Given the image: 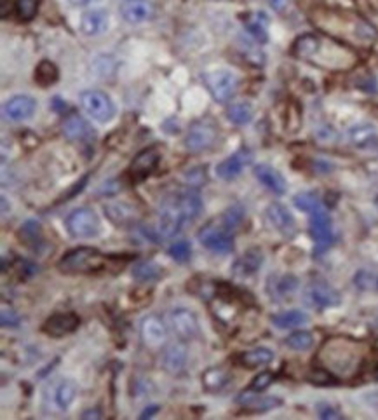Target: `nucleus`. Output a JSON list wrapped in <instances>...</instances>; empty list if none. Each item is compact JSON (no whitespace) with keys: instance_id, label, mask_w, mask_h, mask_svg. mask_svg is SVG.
Listing matches in <instances>:
<instances>
[{"instance_id":"1","label":"nucleus","mask_w":378,"mask_h":420,"mask_svg":"<svg viewBox=\"0 0 378 420\" xmlns=\"http://www.w3.org/2000/svg\"><path fill=\"white\" fill-rule=\"evenodd\" d=\"M291 56L328 72H347L358 65L359 58L347 44L317 34H303L293 42Z\"/></svg>"},{"instance_id":"2","label":"nucleus","mask_w":378,"mask_h":420,"mask_svg":"<svg viewBox=\"0 0 378 420\" xmlns=\"http://www.w3.org/2000/svg\"><path fill=\"white\" fill-rule=\"evenodd\" d=\"M312 23L329 37L344 44L372 46L378 34L377 28L365 18L340 9H317L310 16Z\"/></svg>"},{"instance_id":"3","label":"nucleus","mask_w":378,"mask_h":420,"mask_svg":"<svg viewBox=\"0 0 378 420\" xmlns=\"http://www.w3.org/2000/svg\"><path fill=\"white\" fill-rule=\"evenodd\" d=\"M366 349L361 342L347 337L328 338L317 354V361L325 371L340 378L358 375L365 361Z\"/></svg>"},{"instance_id":"4","label":"nucleus","mask_w":378,"mask_h":420,"mask_svg":"<svg viewBox=\"0 0 378 420\" xmlns=\"http://www.w3.org/2000/svg\"><path fill=\"white\" fill-rule=\"evenodd\" d=\"M106 258L94 248H75L60 260L58 267L65 274H89L105 267Z\"/></svg>"},{"instance_id":"5","label":"nucleus","mask_w":378,"mask_h":420,"mask_svg":"<svg viewBox=\"0 0 378 420\" xmlns=\"http://www.w3.org/2000/svg\"><path fill=\"white\" fill-rule=\"evenodd\" d=\"M307 213H309L310 217V236L315 243V251L321 255L322 251L328 250L333 243L332 218H329V213L326 211V208L322 206L321 201H319L315 206H312Z\"/></svg>"},{"instance_id":"6","label":"nucleus","mask_w":378,"mask_h":420,"mask_svg":"<svg viewBox=\"0 0 378 420\" xmlns=\"http://www.w3.org/2000/svg\"><path fill=\"white\" fill-rule=\"evenodd\" d=\"M204 84L218 103H227L236 94L239 79L229 70H215L204 75Z\"/></svg>"},{"instance_id":"7","label":"nucleus","mask_w":378,"mask_h":420,"mask_svg":"<svg viewBox=\"0 0 378 420\" xmlns=\"http://www.w3.org/2000/svg\"><path fill=\"white\" fill-rule=\"evenodd\" d=\"M80 105L98 122H110L115 115V107H113L108 94H105L103 91H84L80 94Z\"/></svg>"},{"instance_id":"8","label":"nucleus","mask_w":378,"mask_h":420,"mask_svg":"<svg viewBox=\"0 0 378 420\" xmlns=\"http://www.w3.org/2000/svg\"><path fill=\"white\" fill-rule=\"evenodd\" d=\"M187 217L183 213L182 206L178 203V197H170L163 203L159 210V227L163 236L175 237L176 234L182 232V229L185 227Z\"/></svg>"},{"instance_id":"9","label":"nucleus","mask_w":378,"mask_h":420,"mask_svg":"<svg viewBox=\"0 0 378 420\" xmlns=\"http://www.w3.org/2000/svg\"><path fill=\"white\" fill-rule=\"evenodd\" d=\"M67 230L73 237H94L100 232L98 215L89 208H79L67 218Z\"/></svg>"},{"instance_id":"10","label":"nucleus","mask_w":378,"mask_h":420,"mask_svg":"<svg viewBox=\"0 0 378 420\" xmlns=\"http://www.w3.org/2000/svg\"><path fill=\"white\" fill-rule=\"evenodd\" d=\"M199 241L208 248V250L215 251V253L227 255L234 250L232 232H230L229 229L223 227L220 222H216V224H208L206 227L201 229Z\"/></svg>"},{"instance_id":"11","label":"nucleus","mask_w":378,"mask_h":420,"mask_svg":"<svg viewBox=\"0 0 378 420\" xmlns=\"http://www.w3.org/2000/svg\"><path fill=\"white\" fill-rule=\"evenodd\" d=\"M170 319V326L172 333L179 338V341H192L199 335V321H197L196 314L189 309H172L168 316Z\"/></svg>"},{"instance_id":"12","label":"nucleus","mask_w":378,"mask_h":420,"mask_svg":"<svg viewBox=\"0 0 378 420\" xmlns=\"http://www.w3.org/2000/svg\"><path fill=\"white\" fill-rule=\"evenodd\" d=\"M218 138V131L211 122H197L187 133L185 145L190 152H203L213 147Z\"/></svg>"},{"instance_id":"13","label":"nucleus","mask_w":378,"mask_h":420,"mask_svg":"<svg viewBox=\"0 0 378 420\" xmlns=\"http://www.w3.org/2000/svg\"><path fill=\"white\" fill-rule=\"evenodd\" d=\"M305 300L309 302L312 307L317 309H328V307H335L340 304V293L333 286H329L328 283L322 281H314L307 286L305 290Z\"/></svg>"},{"instance_id":"14","label":"nucleus","mask_w":378,"mask_h":420,"mask_svg":"<svg viewBox=\"0 0 378 420\" xmlns=\"http://www.w3.org/2000/svg\"><path fill=\"white\" fill-rule=\"evenodd\" d=\"M139 333H141L143 344L150 347V349H160L168 337L166 324H164V321L160 319L159 316H156V314L146 316L145 319L141 321Z\"/></svg>"},{"instance_id":"15","label":"nucleus","mask_w":378,"mask_h":420,"mask_svg":"<svg viewBox=\"0 0 378 420\" xmlns=\"http://www.w3.org/2000/svg\"><path fill=\"white\" fill-rule=\"evenodd\" d=\"M265 217L269 224L281 232L284 237H293L296 234V222L293 215L289 213L288 208L279 203H272L265 211Z\"/></svg>"},{"instance_id":"16","label":"nucleus","mask_w":378,"mask_h":420,"mask_svg":"<svg viewBox=\"0 0 378 420\" xmlns=\"http://www.w3.org/2000/svg\"><path fill=\"white\" fill-rule=\"evenodd\" d=\"M153 13V4L150 0H124L120 6V14L127 23H145V21L152 20Z\"/></svg>"},{"instance_id":"17","label":"nucleus","mask_w":378,"mask_h":420,"mask_svg":"<svg viewBox=\"0 0 378 420\" xmlns=\"http://www.w3.org/2000/svg\"><path fill=\"white\" fill-rule=\"evenodd\" d=\"M37 103L34 98L30 96H14L4 105V115L9 120H14V122H21V120L30 119L32 115L35 114Z\"/></svg>"},{"instance_id":"18","label":"nucleus","mask_w":378,"mask_h":420,"mask_svg":"<svg viewBox=\"0 0 378 420\" xmlns=\"http://www.w3.org/2000/svg\"><path fill=\"white\" fill-rule=\"evenodd\" d=\"M79 326V317L72 312H65V314H54L51 316L49 319L46 321L44 324V333L51 335L54 338H61L65 335L72 333L75 328Z\"/></svg>"},{"instance_id":"19","label":"nucleus","mask_w":378,"mask_h":420,"mask_svg":"<svg viewBox=\"0 0 378 420\" xmlns=\"http://www.w3.org/2000/svg\"><path fill=\"white\" fill-rule=\"evenodd\" d=\"M237 405H241V407H244L246 410L249 412H258V414H263V412H269V410H274V408L281 407L282 401L279 400V397H274V396H258L256 393H253L251 390H244V393H241L239 396L236 397Z\"/></svg>"},{"instance_id":"20","label":"nucleus","mask_w":378,"mask_h":420,"mask_svg":"<svg viewBox=\"0 0 378 420\" xmlns=\"http://www.w3.org/2000/svg\"><path fill=\"white\" fill-rule=\"evenodd\" d=\"M61 129H63L65 136L72 141H89L91 138H94L93 127H91L89 122L79 114H70L67 119L63 120Z\"/></svg>"},{"instance_id":"21","label":"nucleus","mask_w":378,"mask_h":420,"mask_svg":"<svg viewBox=\"0 0 378 420\" xmlns=\"http://www.w3.org/2000/svg\"><path fill=\"white\" fill-rule=\"evenodd\" d=\"M108 25H110L108 13L103 9H93L82 14V20H80V30H82V34L89 35V37H96V35L105 34V32L108 30Z\"/></svg>"},{"instance_id":"22","label":"nucleus","mask_w":378,"mask_h":420,"mask_svg":"<svg viewBox=\"0 0 378 420\" xmlns=\"http://www.w3.org/2000/svg\"><path fill=\"white\" fill-rule=\"evenodd\" d=\"M251 163V155L249 152H237L234 153L229 159L222 160V163L216 166V174H218L222 180H234L242 173L244 166Z\"/></svg>"},{"instance_id":"23","label":"nucleus","mask_w":378,"mask_h":420,"mask_svg":"<svg viewBox=\"0 0 378 420\" xmlns=\"http://www.w3.org/2000/svg\"><path fill=\"white\" fill-rule=\"evenodd\" d=\"M159 157V152L156 148H146V151L139 152L137 159L131 164V174H133L134 180H143L145 177H149L156 170Z\"/></svg>"},{"instance_id":"24","label":"nucleus","mask_w":378,"mask_h":420,"mask_svg":"<svg viewBox=\"0 0 378 420\" xmlns=\"http://www.w3.org/2000/svg\"><path fill=\"white\" fill-rule=\"evenodd\" d=\"M255 177L258 178L260 184L265 185L269 191L274 193H284L286 192V180L277 170H274L269 164H258L255 167Z\"/></svg>"},{"instance_id":"25","label":"nucleus","mask_w":378,"mask_h":420,"mask_svg":"<svg viewBox=\"0 0 378 420\" xmlns=\"http://www.w3.org/2000/svg\"><path fill=\"white\" fill-rule=\"evenodd\" d=\"M105 215L117 225H130L138 220V211L127 203L105 204Z\"/></svg>"},{"instance_id":"26","label":"nucleus","mask_w":378,"mask_h":420,"mask_svg":"<svg viewBox=\"0 0 378 420\" xmlns=\"http://www.w3.org/2000/svg\"><path fill=\"white\" fill-rule=\"evenodd\" d=\"M298 288V279L295 276H272L269 279V284H267V290H269L270 297L274 300H282V298L289 297L293 291Z\"/></svg>"},{"instance_id":"27","label":"nucleus","mask_w":378,"mask_h":420,"mask_svg":"<svg viewBox=\"0 0 378 420\" xmlns=\"http://www.w3.org/2000/svg\"><path fill=\"white\" fill-rule=\"evenodd\" d=\"M263 264V253L258 250V248H253V250L246 251L244 255L236 262L234 265V274L239 277L251 276V274L258 272V269L262 267Z\"/></svg>"},{"instance_id":"28","label":"nucleus","mask_w":378,"mask_h":420,"mask_svg":"<svg viewBox=\"0 0 378 420\" xmlns=\"http://www.w3.org/2000/svg\"><path fill=\"white\" fill-rule=\"evenodd\" d=\"M187 349L182 344H171L163 354V367L170 374H179L185 368Z\"/></svg>"},{"instance_id":"29","label":"nucleus","mask_w":378,"mask_h":420,"mask_svg":"<svg viewBox=\"0 0 378 420\" xmlns=\"http://www.w3.org/2000/svg\"><path fill=\"white\" fill-rule=\"evenodd\" d=\"M348 140H351L354 147L368 148L377 144L378 134L372 124H358V126L351 127V131H348Z\"/></svg>"},{"instance_id":"30","label":"nucleus","mask_w":378,"mask_h":420,"mask_svg":"<svg viewBox=\"0 0 378 420\" xmlns=\"http://www.w3.org/2000/svg\"><path fill=\"white\" fill-rule=\"evenodd\" d=\"M176 197H178V203L179 206H182L183 213H185L187 220H196L201 215V211H203V201H201L199 193L194 191H183Z\"/></svg>"},{"instance_id":"31","label":"nucleus","mask_w":378,"mask_h":420,"mask_svg":"<svg viewBox=\"0 0 378 420\" xmlns=\"http://www.w3.org/2000/svg\"><path fill=\"white\" fill-rule=\"evenodd\" d=\"M53 393L54 405H56L60 410H67L77 396V383L73 381H61L60 383L54 386Z\"/></svg>"},{"instance_id":"32","label":"nucleus","mask_w":378,"mask_h":420,"mask_svg":"<svg viewBox=\"0 0 378 420\" xmlns=\"http://www.w3.org/2000/svg\"><path fill=\"white\" fill-rule=\"evenodd\" d=\"M274 359V352L267 347H256V349L246 350L244 354H241L239 361L241 364L248 368H256L263 367V364H269L270 361Z\"/></svg>"},{"instance_id":"33","label":"nucleus","mask_w":378,"mask_h":420,"mask_svg":"<svg viewBox=\"0 0 378 420\" xmlns=\"http://www.w3.org/2000/svg\"><path fill=\"white\" fill-rule=\"evenodd\" d=\"M309 321V316L302 310H288V312L282 314H275L272 316V323L281 330H289V328H296L302 326Z\"/></svg>"},{"instance_id":"34","label":"nucleus","mask_w":378,"mask_h":420,"mask_svg":"<svg viewBox=\"0 0 378 420\" xmlns=\"http://www.w3.org/2000/svg\"><path fill=\"white\" fill-rule=\"evenodd\" d=\"M230 381V375L223 368H209L203 375V386L208 393H218Z\"/></svg>"},{"instance_id":"35","label":"nucleus","mask_w":378,"mask_h":420,"mask_svg":"<svg viewBox=\"0 0 378 420\" xmlns=\"http://www.w3.org/2000/svg\"><path fill=\"white\" fill-rule=\"evenodd\" d=\"M58 77H60V74H58L56 65L47 60L40 61L39 67L35 68V82L42 87L53 86L58 80Z\"/></svg>"},{"instance_id":"36","label":"nucleus","mask_w":378,"mask_h":420,"mask_svg":"<svg viewBox=\"0 0 378 420\" xmlns=\"http://www.w3.org/2000/svg\"><path fill=\"white\" fill-rule=\"evenodd\" d=\"M246 30L253 35L258 42H267V18L263 13L255 14V18H249L246 23Z\"/></svg>"},{"instance_id":"37","label":"nucleus","mask_w":378,"mask_h":420,"mask_svg":"<svg viewBox=\"0 0 378 420\" xmlns=\"http://www.w3.org/2000/svg\"><path fill=\"white\" fill-rule=\"evenodd\" d=\"M354 283L363 291H378V270H359L354 277Z\"/></svg>"},{"instance_id":"38","label":"nucleus","mask_w":378,"mask_h":420,"mask_svg":"<svg viewBox=\"0 0 378 420\" xmlns=\"http://www.w3.org/2000/svg\"><path fill=\"white\" fill-rule=\"evenodd\" d=\"M229 119L237 126H244L253 119V107L249 103H236L227 112Z\"/></svg>"},{"instance_id":"39","label":"nucleus","mask_w":378,"mask_h":420,"mask_svg":"<svg viewBox=\"0 0 378 420\" xmlns=\"http://www.w3.org/2000/svg\"><path fill=\"white\" fill-rule=\"evenodd\" d=\"M244 220V210L241 206H232L220 217V224L225 229H229L230 232H234Z\"/></svg>"},{"instance_id":"40","label":"nucleus","mask_w":378,"mask_h":420,"mask_svg":"<svg viewBox=\"0 0 378 420\" xmlns=\"http://www.w3.org/2000/svg\"><path fill=\"white\" fill-rule=\"evenodd\" d=\"M133 276L139 281H156L160 277V269L152 262H139L138 265H134Z\"/></svg>"},{"instance_id":"41","label":"nucleus","mask_w":378,"mask_h":420,"mask_svg":"<svg viewBox=\"0 0 378 420\" xmlns=\"http://www.w3.org/2000/svg\"><path fill=\"white\" fill-rule=\"evenodd\" d=\"M286 344L295 350H307L314 345V337L309 331H295L286 338Z\"/></svg>"},{"instance_id":"42","label":"nucleus","mask_w":378,"mask_h":420,"mask_svg":"<svg viewBox=\"0 0 378 420\" xmlns=\"http://www.w3.org/2000/svg\"><path fill=\"white\" fill-rule=\"evenodd\" d=\"M37 11H39V0H16V13L20 20H34L37 16Z\"/></svg>"},{"instance_id":"43","label":"nucleus","mask_w":378,"mask_h":420,"mask_svg":"<svg viewBox=\"0 0 378 420\" xmlns=\"http://www.w3.org/2000/svg\"><path fill=\"white\" fill-rule=\"evenodd\" d=\"M190 244L187 241H178L170 248V255L172 260L176 262H187L190 258Z\"/></svg>"},{"instance_id":"44","label":"nucleus","mask_w":378,"mask_h":420,"mask_svg":"<svg viewBox=\"0 0 378 420\" xmlns=\"http://www.w3.org/2000/svg\"><path fill=\"white\" fill-rule=\"evenodd\" d=\"M272 382H274V374H270V371H263V374L256 375V377L253 378V382H251V386H249V389H253V390H265L267 387H269Z\"/></svg>"},{"instance_id":"45","label":"nucleus","mask_w":378,"mask_h":420,"mask_svg":"<svg viewBox=\"0 0 378 420\" xmlns=\"http://www.w3.org/2000/svg\"><path fill=\"white\" fill-rule=\"evenodd\" d=\"M300 124H302V114H300L298 105L291 103V107H289L288 110V124H286V126H288L289 131L295 133V131H298Z\"/></svg>"},{"instance_id":"46","label":"nucleus","mask_w":378,"mask_h":420,"mask_svg":"<svg viewBox=\"0 0 378 420\" xmlns=\"http://www.w3.org/2000/svg\"><path fill=\"white\" fill-rule=\"evenodd\" d=\"M317 415L321 419L325 420H333V419H340L342 417V414H340L339 410H335L333 407H329V405H319L317 407Z\"/></svg>"},{"instance_id":"47","label":"nucleus","mask_w":378,"mask_h":420,"mask_svg":"<svg viewBox=\"0 0 378 420\" xmlns=\"http://www.w3.org/2000/svg\"><path fill=\"white\" fill-rule=\"evenodd\" d=\"M18 323H20V317H18L13 310H9V314H7V310H4L2 326H18Z\"/></svg>"},{"instance_id":"48","label":"nucleus","mask_w":378,"mask_h":420,"mask_svg":"<svg viewBox=\"0 0 378 420\" xmlns=\"http://www.w3.org/2000/svg\"><path fill=\"white\" fill-rule=\"evenodd\" d=\"M157 412H159V407H157V405H153L152 408H146V410L143 412L141 415H139V419H146V417L150 419V417H152L153 414H157Z\"/></svg>"},{"instance_id":"49","label":"nucleus","mask_w":378,"mask_h":420,"mask_svg":"<svg viewBox=\"0 0 378 420\" xmlns=\"http://www.w3.org/2000/svg\"><path fill=\"white\" fill-rule=\"evenodd\" d=\"M68 2L72 4L73 7H86V6H89V4L96 2V0H68Z\"/></svg>"},{"instance_id":"50","label":"nucleus","mask_w":378,"mask_h":420,"mask_svg":"<svg viewBox=\"0 0 378 420\" xmlns=\"http://www.w3.org/2000/svg\"><path fill=\"white\" fill-rule=\"evenodd\" d=\"M100 417H101L100 412H93V410L86 412V414L82 415V419H100Z\"/></svg>"},{"instance_id":"51","label":"nucleus","mask_w":378,"mask_h":420,"mask_svg":"<svg viewBox=\"0 0 378 420\" xmlns=\"http://www.w3.org/2000/svg\"><path fill=\"white\" fill-rule=\"evenodd\" d=\"M270 4H272V7H274V9L281 11L282 7L286 6V0H270Z\"/></svg>"},{"instance_id":"52","label":"nucleus","mask_w":378,"mask_h":420,"mask_svg":"<svg viewBox=\"0 0 378 420\" xmlns=\"http://www.w3.org/2000/svg\"><path fill=\"white\" fill-rule=\"evenodd\" d=\"M375 378L378 381V364H377V370H375Z\"/></svg>"}]
</instances>
